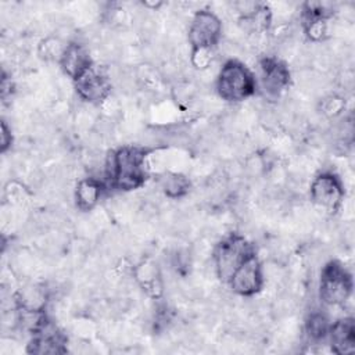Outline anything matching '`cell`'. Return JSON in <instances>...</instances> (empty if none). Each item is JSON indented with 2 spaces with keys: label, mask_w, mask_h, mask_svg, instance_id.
Here are the masks:
<instances>
[{
  "label": "cell",
  "mask_w": 355,
  "mask_h": 355,
  "mask_svg": "<svg viewBox=\"0 0 355 355\" xmlns=\"http://www.w3.org/2000/svg\"><path fill=\"white\" fill-rule=\"evenodd\" d=\"M147 150L137 146H122L105 159V175L110 184L121 191H132L144 186Z\"/></svg>",
  "instance_id": "cell-1"
},
{
  "label": "cell",
  "mask_w": 355,
  "mask_h": 355,
  "mask_svg": "<svg viewBox=\"0 0 355 355\" xmlns=\"http://www.w3.org/2000/svg\"><path fill=\"white\" fill-rule=\"evenodd\" d=\"M258 67L262 89L269 97H279L290 86L291 72L287 64L279 57L263 55Z\"/></svg>",
  "instance_id": "cell-8"
},
{
  "label": "cell",
  "mask_w": 355,
  "mask_h": 355,
  "mask_svg": "<svg viewBox=\"0 0 355 355\" xmlns=\"http://www.w3.org/2000/svg\"><path fill=\"white\" fill-rule=\"evenodd\" d=\"M329 344L331 352L348 355L355 351V322L352 316H344L330 324Z\"/></svg>",
  "instance_id": "cell-11"
},
{
  "label": "cell",
  "mask_w": 355,
  "mask_h": 355,
  "mask_svg": "<svg viewBox=\"0 0 355 355\" xmlns=\"http://www.w3.org/2000/svg\"><path fill=\"white\" fill-rule=\"evenodd\" d=\"M58 64L62 72L73 82L94 65L89 49L79 42H69L65 44Z\"/></svg>",
  "instance_id": "cell-10"
},
{
  "label": "cell",
  "mask_w": 355,
  "mask_h": 355,
  "mask_svg": "<svg viewBox=\"0 0 355 355\" xmlns=\"http://www.w3.org/2000/svg\"><path fill=\"white\" fill-rule=\"evenodd\" d=\"M103 191H104V183L100 179L94 176H87L80 179L76 183V187L73 190V200H75L76 208L82 212L93 211L100 202Z\"/></svg>",
  "instance_id": "cell-13"
},
{
  "label": "cell",
  "mask_w": 355,
  "mask_h": 355,
  "mask_svg": "<svg viewBox=\"0 0 355 355\" xmlns=\"http://www.w3.org/2000/svg\"><path fill=\"white\" fill-rule=\"evenodd\" d=\"M352 288V275L340 261L331 259L322 266L319 277V298L324 305H344L351 298Z\"/></svg>",
  "instance_id": "cell-3"
},
{
  "label": "cell",
  "mask_w": 355,
  "mask_h": 355,
  "mask_svg": "<svg viewBox=\"0 0 355 355\" xmlns=\"http://www.w3.org/2000/svg\"><path fill=\"white\" fill-rule=\"evenodd\" d=\"M311 201L320 209L336 214L344 201L345 189L341 178L330 171L318 173L309 187Z\"/></svg>",
  "instance_id": "cell-6"
},
{
  "label": "cell",
  "mask_w": 355,
  "mask_h": 355,
  "mask_svg": "<svg viewBox=\"0 0 355 355\" xmlns=\"http://www.w3.org/2000/svg\"><path fill=\"white\" fill-rule=\"evenodd\" d=\"M215 89L222 100L239 103L255 94L257 79L254 72L244 62L237 58H230L220 67Z\"/></svg>",
  "instance_id": "cell-2"
},
{
  "label": "cell",
  "mask_w": 355,
  "mask_h": 355,
  "mask_svg": "<svg viewBox=\"0 0 355 355\" xmlns=\"http://www.w3.org/2000/svg\"><path fill=\"white\" fill-rule=\"evenodd\" d=\"M11 146H12L11 129L7 126V122L3 121L1 122V153L4 154L8 148H11Z\"/></svg>",
  "instance_id": "cell-18"
},
{
  "label": "cell",
  "mask_w": 355,
  "mask_h": 355,
  "mask_svg": "<svg viewBox=\"0 0 355 355\" xmlns=\"http://www.w3.org/2000/svg\"><path fill=\"white\" fill-rule=\"evenodd\" d=\"M345 110V98L340 94H327L319 103V111L326 118H337Z\"/></svg>",
  "instance_id": "cell-16"
},
{
  "label": "cell",
  "mask_w": 355,
  "mask_h": 355,
  "mask_svg": "<svg viewBox=\"0 0 355 355\" xmlns=\"http://www.w3.org/2000/svg\"><path fill=\"white\" fill-rule=\"evenodd\" d=\"M255 251L252 245L237 233H232L219 241L214 250L212 261L216 276L227 283L233 270L239 266V263L250 254Z\"/></svg>",
  "instance_id": "cell-4"
},
{
  "label": "cell",
  "mask_w": 355,
  "mask_h": 355,
  "mask_svg": "<svg viewBox=\"0 0 355 355\" xmlns=\"http://www.w3.org/2000/svg\"><path fill=\"white\" fill-rule=\"evenodd\" d=\"M330 320L322 311H311L305 322V331L309 340L318 343L327 337L330 330Z\"/></svg>",
  "instance_id": "cell-15"
},
{
  "label": "cell",
  "mask_w": 355,
  "mask_h": 355,
  "mask_svg": "<svg viewBox=\"0 0 355 355\" xmlns=\"http://www.w3.org/2000/svg\"><path fill=\"white\" fill-rule=\"evenodd\" d=\"M73 83L78 97L89 104L100 105L111 96V80L108 75L94 65L89 68L82 76H79Z\"/></svg>",
  "instance_id": "cell-9"
},
{
  "label": "cell",
  "mask_w": 355,
  "mask_h": 355,
  "mask_svg": "<svg viewBox=\"0 0 355 355\" xmlns=\"http://www.w3.org/2000/svg\"><path fill=\"white\" fill-rule=\"evenodd\" d=\"M158 184L165 197L171 200H179L189 194L191 183L187 176L178 172L164 173L158 179Z\"/></svg>",
  "instance_id": "cell-14"
},
{
  "label": "cell",
  "mask_w": 355,
  "mask_h": 355,
  "mask_svg": "<svg viewBox=\"0 0 355 355\" xmlns=\"http://www.w3.org/2000/svg\"><path fill=\"white\" fill-rule=\"evenodd\" d=\"M133 279L151 298H159L164 291L161 270L153 261H140L133 268Z\"/></svg>",
  "instance_id": "cell-12"
},
{
  "label": "cell",
  "mask_w": 355,
  "mask_h": 355,
  "mask_svg": "<svg viewBox=\"0 0 355 355\" xmlns=\"http://www.w3.org/2000/svg\"><path fill=\"white\" fill-rule=\"evenodd\" d=\"M222 39V21L211 10L200 8L190 19L187 42L190 50L215 49Z\"/></svg>",
  "instance_id": "cell-5"
},
{
  "label": "cell",
  "mask_w": 355,
  "mask_h": 355,
  "mask_svg": "<svg viewBox=\"0 0 355 355\" xmlns=\"http://www.w3.org/2000/svg\"><path fill=\"white\" fill-rule=\"evenodd\" d=\"M214 60V50L212 49H194L190 50V64L197 71H205L211 67Z\"/></svg>",
  "instance_id": "cell-17"
},
{
  "label": "cell",
  "mask_w": 355,
  "mask_h": 355,
  "mask_svg": "<svg viewBox=\"0 0 355 355\" xmlns=\"http://www.w3.org/2000/svg\"><path fill=\"white\" fill-rule=\"evenodd\" d=\"M265 283V275L262 263L255 251L250 252L233 270L232 276L227 280L232 291L244 298L254 297L258 294Z\"/></svg>",
  "instance_id": "cell-7"
}]
</instances>
